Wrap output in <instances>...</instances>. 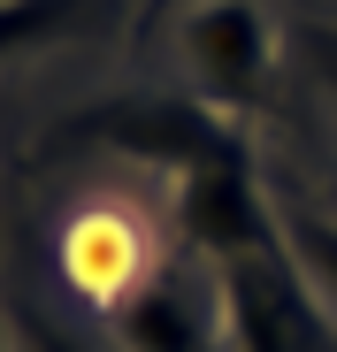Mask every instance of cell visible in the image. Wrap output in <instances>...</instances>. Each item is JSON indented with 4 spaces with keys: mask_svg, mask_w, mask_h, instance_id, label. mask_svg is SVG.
Returning <instances> with one entry per match:
<instances>
[{
    "mask_svg": "<svg viewBox=\"0 0 337 352\" xmlns=\"http://www.w3.org/2000/svg\"><path fill=\"white\" fill-rule=\"evenodd\" d=\"M62 268H69V283H85L92 299L116 307V299H123V291H131L153 261H146L138 230H131L116 207H85V214L69 222V238H62Z\"/></svg>",
    "mask_w": 337,
    "mask_h": 352,
    "instance_id": "cell-6",
    "label": "cell"
},
{
    "mask_svg": "<svg viewBox=\"0 0 337 352\" xmlns=\"http://www.w3.org/2000/svg\"><path fill=\"white\" fill-rule=\"evenodd\" d=\"M177 62L207 107L238 115L276 77V23L261 0H184L177 8Z\"/></svg>",
    "mask_w": 337,
    "mask_h": 352,
    "instance_id": "cell-2",
    "label": "cell"
},
{
    "mask_svg": "<svg viewBox=\"0 0 337 352\" xmlns=\"http://www.w3.org/2000/svg\"><path fill=\"white\" fill-rule=\"evenodd\" d=\"M0 352H23V344H16V329H8V314H0Z\"/></svg>",
    "mask_w": 337,
    "mask_h": 352,
    "instance_id": "cell-10",
    "label": "cell"
},
{
    "mask_svg": "<svg viewBox=\"0 0 337 352\" xmlns=\"http://www.w3.org/2000/svg\"><path fill=\"white\" fill-rule=\"evenodd\" d=\"M292 62H299V69H307V85L337 107V23H322V16H314V23H299V31H292Z\"/></svg>",
    "mask_w": 337,
    "mask_h": 352,
    "instance_id": "cell-9",
    "label": "cell"
},
{
    "mask_svg": "<svg viewBox=\"0 0 337 352\" xmlns=\"http://www.w3.org/2000/svg\"><path fill=\"white\" fill-rule=\"evenodd\" d=\"M69 138L116 146V153H131V161L177 168V176H184L192 161L222 153V146H238L230 115L207 107L199 92H123V100H92L77 123H69Z\"/></svg>",
    "mask_w": 337,
    "mask_h": 352,
    "instance_id": "cell-4",
    "label": "cell"
},
{
    "mask_svg": "<svg viewBox=\"0 0 337 352\" xmlns=\"http://www.w3.org/2000/svg\"><path fill=\"white\" fill-rule=\"evenodd\" d=\"M276 245L299 268V283L322 299V314L337 322V214H322L307 199H276Z\"/></svg>",
    "mask_w": 337,
    "mask_h": 352,
    "instance_id": "cell-7",
    "label": "cell"
},
{
    "mask_svg": "<svg viewBox=\"0 0 337 352\" xmlns=\"http://www.w3.org/2000/svg\"><path fill=\"white\" fill-rule=\"evenodd\" d=\"M215 307H222V344L230 352H337V322L299 283L284 245L222 261L215 268Z\"/></svg>",
    "mask_w": 337,
    "mask_h": 352,
    "instance_id": "cell-1",
    "label": "cell"
},
{
    "mask_svg": "<svg viewBox=\"0 0 337 352\" xmlns=\"http://www.w3.org/2000/svg\"><path fill=\"white\" fill-rule=\"evenodd\" d=\"M177 230L207 268L246 261V253H276V199L261 192L246 138L177 176Z\"/></svg>",
    "mask_w": 337,
    "mask_h": 352,
    "instance_id": "cell-3",
    "label": "cell"
},
{
    "mask_svg": "<svg viewBox=\"0 0 337 352\" xmlns=\"http://www.w3.org/2000/svg\"><path fill=\"white\" fill-rule=\"evenodd\" d=\"M77 16H85V0H0V62H23V54L54 46Z\"/></svg>",
    "mask_w": 337,
    "mask_h": 352,
    "instance_id": "cell-8",
    "label": "cell"
},
{
    "mask_svg": "<svg viewBox=\"0 0 337 352\" xmlns=\"http://www.w3.org/2000/svg\"><path fill=\"white\" fill-rule=\"evenodd\" d=\"M107 329H116L123 352H230L222 344V307L215 283H199L192 268L153 261L116 307H107Z\"/></svg>",
    "mask_w": 337,
    "mask_h": 352,
    "instance_id": "cell-5",
    "label": "cell"
}]
</instances>
